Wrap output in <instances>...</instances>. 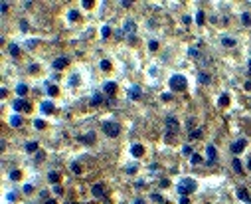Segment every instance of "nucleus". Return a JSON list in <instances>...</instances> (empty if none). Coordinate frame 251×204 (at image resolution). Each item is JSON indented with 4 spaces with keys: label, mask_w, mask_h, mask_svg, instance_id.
<instances>
[{
    "label": "nucleus",
    "mask_w": 251,
    "mask_h": 204,
    "mask_svg": "<svg viewBox=\"0 0 251 204\" xmlns=\"http://www.w3.org/2000/svg\"><path fill=\"white\" fill-rule=\"evenodd\" d=\"M16 93H18L20 97H24V95L28 93V85L26 83H18V85H16Z\"/></svg>",
    "instance_id": "f3484780"
},
{
    "label": "nucleus",
    "mask_w": 251,
    "mask_h": 204,
    "mask_svg": "<svg viewBox=\"0 0 251 204\" xmlns=\"http://www.w3.org/2000/svg\"><path fill=\"white\" fill-rule=\"evenodd\" d=\"M44 125H45V123L42 121V119H36V121H34V127H36V129H44Z\"/></svg>",
    "instance_id": "ea45409f"
},
{
    "label": "nucleus",
    "mask_w": 251,
    "mask_h": 204,
    "mask_svg": "<svg viewBox=\"0 0 251 204\" xmlns=\"http://www.w3.org/2000/svg\"><path fill=\"white\" fill-rule=\"evenodd\" d=\"M36 46H38V40H30V42H28V48H36Z\"/></svg>",
    "instance_id": "8fccbe9b"
},
{
    "label": "nucleus",
    "mask_w": 251,
    "mask_h": 204,
    "mask_svg": "<svg viewBox=\"0 0 251 204\" xmlns=\"http://www.w3.org/2000/svg\"><path fill=\"white\" fill-rule=\"evenodd\" d=\"M26 151H28V153L38 151V143H36V141H30V143H26Z\"/></svg>",
    "instance_id": "b1692460"
},
{
    "label": "nucleus",
    "mask_w": 251,
    "mask_h": 204,
    "mask_svg": "<svg viewBox=\"0 0 251 204\" xmlns=\"http://www.w3.org/2000/svg\"><path fill=\"white\" fill-rule=\"evenodd\" d=\"M69 83H71V85H77V83H79V77H77V76H73L71 80H69Z\"/></svg>",
    "instance_id": "09e8293b"
},
{
    "label": "nucleus",
    "mask_w": 251,
    "mask_h": 204,
    "mask_svg": "<svg viewBox=\"0 0 251 204\" xmlns=\"http://www.w3.org/2000/svg\"><path fill=\"white\" fill-rule=\"evenodd\" d=\"M247 73H251V60H249V64H247Z\"/></svg>",
    "instance_id": "13d9d810"
},
{
    "label": "nucleus",
    "mask_w": 251,
    "mask_h": 204,
    "mask_svg": "<svg viewBox=\"0 0 251 204\" xmlns=\"http://www.w3.org/2000/svg\"><path fill=\"white\" fill-rule=\"evenodd\" d=\"M160 99H162V101H170V99H172V93H162Z\"/></svg>",
    "instance_id": "79ce46f5"
},
{
    "label": "nucleus",
    "mask_w": 251,
    "mask_h": 204,
    "mask_svg": "<svg viewBox=\"0 0 251 204\" xmlns=\"http://www.w3.org/2000/svg\"><path fill=\"white\" fill-rule=\"evenodd\" d=\"M182 153H184V157H192V155H194L190 145H184V147H182Z\"/></svg>",
    "instance_id": "cd10ccee"
},
{
    "label": "nucleus",
    "mask_w": 251,
    "mask_h": 204,
    "mask_svg": "<svg viewBox=\"0 0 251 204\" xmlns=\"http://www.w3.org/2000/svg\"><path fill=\"white\" fill-rule=\"evenodd\" d=\"M83 8H91V6H93V2H91V0H83Z\"/></svg>",
    "instance_id": "a18cd8bd"
},
{
    "label": "nucleus",
    "mask_w": 251,
    "mask_h": 204,
    "mask_svg": "<svg viewBox=\"0 0 251 204\" xmlns=\"http://www.w3.org/2000/svg\"><path fill=\"white\" fill-rule=\"evenodd\" d=\"M0 10H2V12L8 10V2H6V0H4V2H0Z\"/></svg>",
    "instance_id": "49530a36"
},
{
    "label": "nucleus",
    "mask_w": 251,
    "mask_h": 204,
    "mask_svg": "<svg viewBox=\"0 0 251 204\" xmlns=\"http://www.w3.org/2000/svg\"><path fill=\"white\" fill-rule=\"evenodd\" d=\"M131 153H133V157H140L144 153V149H143V145H139V143H135L131 147Z\"/></svg>",
    "instance_id": "2eb2a0df"
},
{
    "label": "nucleus",
    "mask_w": 251,
    "mask_h": 204,
    "mask_svg": "<svg viewBox=\"0 0 251 204\" xmlns=\"http://www.w3.org/2000/svg\"><path fill=\"white\" fill-rule=\"evenodd\" d=\"M198 81H200V83H204V85H208V83L212 81V77L208 76V73H204V72H202V73L198 76Z\"/></svg>",
    "instance_id": "412c9836"
},
{
    "label": "nucleus",
    "mask_w": 251,
    "mask_h": 204,
    "mask_svg": "<svg viewBox=\"0 0 251 204\" xmlns=\"http://www.w3.org/2000/svg\"><path fill=\"white\" fill-rule=\"evenodd\" d=\"M243 89H245V91H251V80H247V81L243 83Z\"/></svg>",
    "instance_id": "de8ad7c7"
},
{
    "label": "nucleus",
    "mask_w": 251,
    "mask_h": 204,
    "mask_svg": "<svg viewBox=\"0 0 251 204\" xmlns=\"http://www.w3.org/2000/svg\"><path fill=\"white\" fill-rule=\"evenodd\" d=\"M150 198H152V200H154V202H158V204H162V202H164V198H162V196H160V194H158V192H154V194H150Z\"/></svg>",
    "instance_id": "7c9ffc66"
},
{
    "label": "nucleus",
    "mask_w": 251,
    "mask_h": 204,
    "mask_svg": "<svg viewBox=\"0 0 251 204\" xmlns=\"http://www.w3.org/2000/svg\"><path fill=\"white\" fill-rule=\"evenodd\" d=\"M48 95H49V97H56V95H57V87L56 85H49L48 87Z\"/></svg>",
    "instance_id": "c756f323"
},
{
    "label": "nucleus",
    "mask_w": 251,
    "mask_h": 204,
    "mask_svg": "<svg viewBox=\"0 0 251 204\" xmlns=\"http://www.w3.org/2000/svg\"><path fill=\"white\" fill-rule=\"evenodd\" d=\"M45 204H56V200H49V198H48V200H45Z\"/></svg>",
    "instance_id": "bf43d9fd"
},
{
    "label": "nucleus",
    "mask_w": 251,
    "mask_h": 204,
    "mask_svg": "<svg viewBox=\"0 0 251 204\" xmlns=\"http://www.w3.org/2000/svg\"><path fill=\"white\" fill-rule=\"evenodd\" d=\"M103 131H105V135H109V137H119L121 125L117 121H107V123H103Z\"/></svg>",
    "instance_id": "7ed1b4c3"
},
{
    "label": "nucleus",
    "mask_w": 251,
    "mask_h": 204,
    "mask_svg": "<svg viewBox=\"0 0 251 204\" xmlns=\"http://www.w3.org/2000/svg\"><path fill=\"white\" fill-rule=\"evenodd\" d=\"M190 163H192V165H200V163H202V155H198V153H194V155L190 157Z\"/></svg>",
    "instance_id": "393cba45"
},
{
    "label": "nucleus",
    "mask_w": 251,
    "mask_h": 204,
    "mask_svg": "<svg viewBox=\"0 0 251 204\" xmlns=\"http://www.w3.org/2000/svg\"><path fill=\"white\" fill-rule=\"evenodd\" d=\"M247 166H249V169H251V157H249V159H247Z\"/></svg>",
    "instance_id": "680f3d73"
},
{
    "label": "nucleus",
    "mask_w": 251,
    "mask_h": 204,
    "mask_svg": "<svg viewBox=\"0 0 251 204\" xmlns=\"http://www.w3.org/2000/svg\"><path fill=\"white\" fill-rule=\"evenodd\" d=\"M164 123H166V129H168L170 133H176L178 129H180V123H178V119H176V117H172V115H168Z\"/></svg>",
    "instance_id": "0eeeda50"
},
{
    "label": "nucleus",
    "mask_w": 251,
    "mask_h": 204,
    "mask_svg": "<svg viewBox=\"0 0 251 204\" xmlns=\"http://www.w3.org/2000/svg\"><path fill=\"white\" fill-rule=\"evenodd\" d=\"M188 56H190V57H198L200 56L198 48H190V50H188Z\"/></svg>",
    "instance_id": "c9c22d12"
},
{
    "label": "nucleus",
    "mask_w": 251,
    "mask_h": 204,
    "mask_svg": "<svg viewBox=\"0 0 251 204\" xmlns=\"http://www.w3.org/2000/svg\"><path fill=\"white\" fill-rule=\"evenodd\" d=\"M206 157H208L206 165H214L216 163V147L214 145H208L206 147Z\"/></svg>",
    "instance_id": "1a4fd4ad"
},
{
    "label": "nucleus",
    "mask_w": 251,
    "mask_h": 204,
    "mask_svg": "<svg viewBox=\"0 0 251 204\" xmlns=\"http://www.w3.org/2000/svg\"><path fill=\"white\" fill-rule=\"evenodd\" d=\"M221 44H224L225 48H233V46H235V40L229 38V36H224V38H221Z\"/></svg>",
    "instance_id": "a211bd4d"
},
{
    "label": "nucleus",
    "mask_w": 251,
    "mask_h": 204,
    "mask_svg": "<svg viewBox=\"0 0 251 204\" xmlns=\"http://www.w3.org/2000/svg\"><path fill=\"white\" fill-rule=\"evenodd\" d=\"M119 4H121V6H123V8H129V6H131L133 2H131V0H121Z\"/></svg>",
    "instance_id": "37998d69"
},
{
    "label": "nucleus",
    "mask_w": 251,
    "mask_h": 204,
    "mask_svg": "<svg viewBox=\"0 0 251 204\" xmlns=\"http://www.w3.org/2000/svg\"><path fill=\"white\" fill-rule=\"evenodd\" d=\"M148 48H150V50H152V52H154V50L158 48V42H156V40H150V42H148Z\"/></svg>",
    "instance_id": "a19ab883"
},
{
    "label": "nucleus",
    "mask_w": 251,
    "mask_h": 204,
    "mask_svg": "<svg viewBox=\"0 0 251 204\" xmlns=\"http://www.w3.org/2000/svg\"><path fill=\"white\" fill-rule=\"evenodd\" d=\"M196 188H198V184H196L194 178H182L180 184H178V194H180V196H184V194L194 192Z\"/></svg>",
    "instance_id": "f257e3e1"
},
{
    "label": "nucleus",
    "mask_w": 251,
    "mask_h": 204,
    "mask_svg": "<svg viewBox=\"0 0 251 204\" xmlns=\"http://www.w3.org/2000/svg\"><path fill=\"white\" fill-rule=\"evenodd\" d=\"M227 103H229V95H227V93H224V95L220 97V105H221V107H225Z\"/></svg>",
    "instance_id": "c85d7f7f"
},
{
    "label": "nucleus",
    "mask_w": 251,
    "mask_h": 204,
    "mask_svg": "<svg viewBox=\"0 0 251 204\" xmlns=\"http://www.w3.org/2000/svg\"><path fill=\"white\" fill-rule=\"evenodd\" d=\"M8 52H10L12 56H18L20 50H18V46H16V44H10V46H8Z\"/></svg>",
    "instance_id": "bb28decb"
},
{
    "label": "nucleus",
    "mask_w": 251,
    "mask_h": 204,
    "mask_svg": "<svg viewBox=\"0 0 251 204\" xmlns=\"http://www.w3.org/2000/svg\"><path fill=\"white\" fill-rule=\"evenodd\" d=\"M196 22H198L200 26H202V24H204V12H202V10H200L198 14H196Z\"/></svg>",
    "instance_id": "e433bc0d"
},
{
    "label": "nucleus",
    "mask_w": 251,
    "mask_h": 204,
    "mask_svg": "<svg viewBox=\"0 0 251 204\" xmlns=\"http://www.w3.org/2000/svg\"><path fill=\"white\" fill-rule=\"evenodd\" d=\"M241 22H243V26H251V14H241Z\"/></svg>",
    "instance_id": "a878e982"
},
{
    "label": "nucleus",
    "mask_w": 251,
    "mask_h": 204,
    "mask_svg": "<svg viewBox=\"0 0 251 204\" xmlns=\"http://www.w3.org/2000/svg\"><path fill=\"white\" fill-rule=\"evenodd\" d=\"M20 28H22V30L26 32V30H28V24H26V22H24V20H22V22H20Z\"/></svg>",
    "instance_id": "4d7b16f0"
},
{
    "label": "nucleus",
    "mask_w": 251,
    "mask_h": 204,
    "mask_svg": "<svg viewBox=\"0 0 251 204\" xmlns=\"http://www.w3.org/2000/svg\"><path fill=\"white\" fill-rule=\"evenodd\" d=\"M188 129H192V131H194V125H196V119H188Z\"/></svg>",
    "instance_id": "c03bdc74"
},
{
    "label": "nucleus",
    "mask_w": 251,
    "mask_h": 204,
    "mask_svg": "<svg viewBox=\"0 0 251 204\" xmlns=\"http://www.w3.org/2000/svg\"><path fill=\"white\" fill-rule=\"evenodd\" d=\"M123 34H125V36H129V38H133V36L136 34V24H135V20H127V22H125V26H123Z\"/></svg>",
    "instance_id": "39448f33"
},
{
    "label": "nucleus",
    "mask_w": 251,
    "mask_h": 204,
    "mask_svg": "<svg viewBox=\"0 0 251 204\" xmlns=\"http://www.w3.org/2000/svg\"><path fill=\"white\" fill-rule=\"evenodd\" d=\"M237 196H239V200H243V202H251V198L247 194V188H243V186L237 188Z\"/></svg>",
    "instance_id": "ddd939ff"
},
{
    "label": "nucleus",
    "mask_w": 251,
    "mask_h": 204,
    "mask_svg": "<svg viewBox=\"0 0 251 204\" xmlns=\"http://www.w3.org/2000/svg\"><path fill=\"white\" fill-rule=\"evenodd\" d=\"M202 135H204V129H202V127H198V129H194V131H190V139H200Z\"/></svg>",
    "instance_id": "6ab92c4d"
},
{
    "label": "nucleus",
    "mask_w": 251,
    "mask_h": 204,
    "mask_svg": "<svg viewBox=\"0 0 251 204\" xmlns=\"http://www.w3.org/2000/svg\"><path fill=\"white\" fill-rule=\"evenodd\" d=\"M170 89L172 91H184L186 89V85H188V81H186V77L182 76V73H174V76H170Z\"/></svg>",
    "instance_id": "f03ea898"
},
{
    "label": "nucleus",
    "mask_w": 251,
    "mask_h": 204,
    "mask_svg": "<svg viewBox=\"0 0 251 204\" xmlns=\"http://www.w3.org/2000/svg\"><path fill=\"white\" fill-rule=\"evenodd\" d=\"M245 145H247V141H245V139H237L235 143L231 145V153H235V155H237V153H241L245 149Z\"/></svg>",
    "instance_id": "9d476101"
},
{
    "label": "nucleus",
    "mask_w": 251,
    "mask_h": 204,
    "mask_svg": "<svg viewBox=\"0 0 251 204\" xmlns=\"http://www.w3.org/2000/svg\"><path fill=\"white\" fill-rule=\"evenodd\" d=\"M20 176H22V172H20V170H12V172H10V178H12V180H20Z\"/></svg>",
    "instance_id": "f704fd0d"
},
{
    "label": "nucleus",
    "mask_w": 251,
    "mask_h": 204,
    "mask_svg": "<svg viewBox=\"0 0 251 204\" xmlns=\"http://www.w3.org/2000/svg\"><path fill=\"white\" fill-rule=\"evenodd\" d=\"M91 194H93L95 198H103L105 196V184H103V182H95V184L91 186Z\"/></svg>",
    "instance_id": "423d86ee"
},
{
    "label": "nucleus",
    "mask_w": 251,
    "mask_h": 204,
    "mask_svg": "<svg viewBox=\"0 0 251 204\" xmlns=\"http://www.w3.org/2000/svg\"><path fill=\"white\" fill-rule=\"evenodd\" d=\"M69 20H71V22L79 20V12H77V10H69Z\"/></svg>",
    "instance_id": "473e14b6"
},
{
    "label": "nucleus",
    "mask_w": 251,
    "mask_h": 204,
    "mask_svg": "<svg viewBox=\"0 0 251 204\" xmlns=\"http://www.w3.org/2000/svg\"><path fill=\"white\" fill-rule=\"evenodd\" d=\"M69 169H71L75 174H79V172H81V166H79L77 163H71V166H69Z\"/></svg>",
    "instance_id": "58836bf2"
},
{
    "label": "nucleus",
    "mask_w": 251,
    "mask_h": 204,
    "mask_svg": "<svg viewBox=\"0 0 251 204\" xmlns=\"http://www.w3.org/2000/svg\"><path fill=\"white\" fill-rule=\"evenodd\" d=\"M53 192H56V194H61V186L56 184V186H53Z\"/></svg>",
    "instance_id": "864d4df0"
},
{
    "label": "nucleus",
    "mask_w": 251,
    "mask_h": 204,
    "mask_svg": "<svg viewBox=\"0 0 251 204\" xmlns=\"http://www.w3.org/2000/svg\"><path fill=\"white\" fill-rule=\"evenodd\" d=\"M99 103H101V95L95 93L93 97H91V105H99Z\"/></svg>",
    "instance_id": "72a5a7b5"
},
{
    "label": "nucleus",
    "mask_w": 251,
    "mask_h": 204,
    "mask_svg": "<svg viewBox=\"0 0 251 204\" xmlns=\"http://www.w3.org/2000/svg\"><path fill=\"white\" fill-rule=\"evenodd\" d=\"M133 204H144V202H143V200H135Z\"/></svg>",
    "instance_id": "052dcab7"
},
{
    "label": "nucleus",
    "mask_w": 251,
    "mask_h": 204,
    "mask_svg": "<svg viewBox=\"0 0 251 204\" xmlns=\"http://www.w3.org/2000/svg\"><path fill=\"white\" fill-rule=\"evenodd\" d=\"M53 109H56V107H53L52 101H44V103H42V113L49 115V113H53Z\"/></svg>",
    "instance_id": "4468645a"
},
{
    "label": "nucleus",
    "mask_w": 251,
    "mask_h": 204,
    "mask_svg": "<svg viewBox=\"0 0 251 204\" xmlns=\"http://www.w3.org/2000/svg\"><path fill=\"white\" fill-rule=\"evenodd\" d=\"M101 69H103V72H109V69H111V61H109V60H103V61H101Z\"/></svg>",
    "instance_id": "2f4dec72"
},
{
    "label": "nucleus",
    "mask_w": 251,
    "mask_h": 204,
    "mask_svg": "<svg viewBox=\"0 0 251 204\" xmlns=\"http://www.w3.org/2000/svg\"><path fill=\"white\" fill-rule=\"evenodd\" d=\"M182 22H184V24H186V26H188V24L192 22V18H190V16H184V18H182Z\"/></svg>",
    "instance_id": "603ef678"
},
{
    "label": "nucleus",
    "mask_w": 251,
    "mask_h": 204,
    "mask_svg": "<svg viewBox=\"0 0 251 204\" xmlns=\"http://www.w3.org/2000/svg\"><path fill=\"white\" fill-rule=\"evenodd\" d=\"M32 190H34V186H32V184H26V186H24V192H32Z\"/></svg>",
    "instance_id": "3c124183"
},
{
    "label": "nucleus",
    "mask_w": 251,
    "mask_h": 204,
    "mask_svg": "<svg viewBox=\"0 0 251 204\" xmlns=\"http://www.w3.org/2000/svg\"><path fill=\"white\" fill-rule=\"evenodd\" d=\"M139 97H140V87H139V85H133V87H131V91H129V99L136 101Z\"/></svg>",
    "instance_id": "f8f14e48"
},
{
    "label": "nucleus",
    "mask_w": 251,
    "mask_h": 204,
    "mask_svg": "<svg viewBox=\"0 0 251 204\" xmlns=\"http://www.w3.org/2000/svg\"><path fill=\"white\" fill-rule=\"evenodd\" d=\"M69 64V57H65V56H61V57H57V60H53V64H52V68L56 69V72H60V69H64L65 65Z\"/></svg>",
    "instance_id": "6e6552de"
},
{
    "label": "nucleus",
    "mask_w": 251,
    "mask_h": 204,
    "mask_svg": "<svg viewBox=\"0 0 251 204\" xmlns=\"http://www.w3.org/2000/svg\"><path fill=\"white\" fill-rule=\"evenodd\" d=\"M101 34H103V38L111 36V28H109V26H103V28H101Z\"/></svg>",
    "instance_id": "4c0bfd02"
},
{
    "label": "nucleus",
    "mask_w": 251,
    "mask_h": 204,
    "mask_svg": "<svg viewBox=\"0 0 251 204\" xmlns=\"http://www.w3.org/2000/svg\"><path fill=\"white\" fill-rule=\"evenodd\" d=\"M10 125H12V127H20V125H22V117H20V115H12V117H10Z\"/></svg>",
    "instance_id": "aec40b11"
},
{
    "label": "nucleus",
    "mask_w": 251,
    "mask_h": 204,
    "mask_svg": "<svg viewBox=\"0 0 251 204\" xmlns=\"http://www.w3.org/2000/svg\"><path fill=\"white\" fill-rule=\"evenodd\" d=\"M103 89H105V93H107V95H115V91H117V83H115V81H107L105 85H103Z\"/></svg>",
    "instance_id": "9b49d317"
},
{
    "label": "nucleus",
    "mask_w": 251,
    "mask_h": 204,
    "mask_svg": "<svg viewBox=\"0 0 251 204\" xmlns=\"http://www.w3.org/2000/svg\"><path fill=\"white\" fill-rule=\"evenodd\" d=\"M231 166H233V170H235L237 174H243V166H241V161L239 159H233L231 161Z\"/></svg>",
    "instance_id": "dca6fc26"
},
{
    "label": "nucleus",
    "mask_w": 251,
    "mask_h": 204,
    "mask_svg": "<svg viewBox=\"0 0 251 204\" xmlns=\"http://www.w3.org/2000/svg\"><path fill=\"white\" fill-rule=\"evenodd\" d=\"M48 180H49V182H53V184H57V182H60V174H57L56 170H52V172L48 174Z\"/></svg>",
    "instance_id": "5701e85b"
},
{
    "label": "nucleus",
    "mask_w": 251,
    "mask_h": 204,
    "mask_svg": "<svg viewBox=\"0 0 251 204\" xmlns=\"http://www.w3.org/2000/svg\"><path fill=\"white\" fill-rule=\"evenodd\" d=\"M135 170H136V166H135V165H131V166H127V172H135Z\"/></svg>",
    "instance_id": "6e6d98bb"
},
{
    "label": "nucleus",
    "mask_w": 251,
    "mask_h": 204,
    "mask_svg": "<svg viewBox=\"0 0 251 204\" xmlns=\"http://www.w3.org/2000/svg\"><path fill=\"white\" fill-rule=\"evenodd\" d=\"M79 141H83V143H93L95 141V133H87V135L79 137Z\"/></svg>",
    "instance_id": "4be33fe9"
},
{
    "label": "nucleus",
    "mask_w": 251,
    "mask_h": 204,
    "mask_svg": "<svg viewBox=\"0 0 251 204\" xmlns=\"http://www.w3.org/2000/svg\"><path fill=\"white\" fill-rule=\"evenodd\" d=\"M12 109L18 113V111H30V103L26 101V99H14V103H12Z\"/></svg>",
    "instance_id": "20e7f679"
},
{
    "label": "nucleus",
    "mask_w": 251,
    "mask_h": 204,
    "mask_svg": "<svg viewBox=\"0 0 251 204\" xmlns=\"http://www.w3.org/2000/svg\"><path fill=\"white\" fill-rule=\"evenodd\" d=\"M180 204H190V200L186 196H180Z\"/></svg>",
    "instance_id": "5fc2aeb1"
}]
</instances>
